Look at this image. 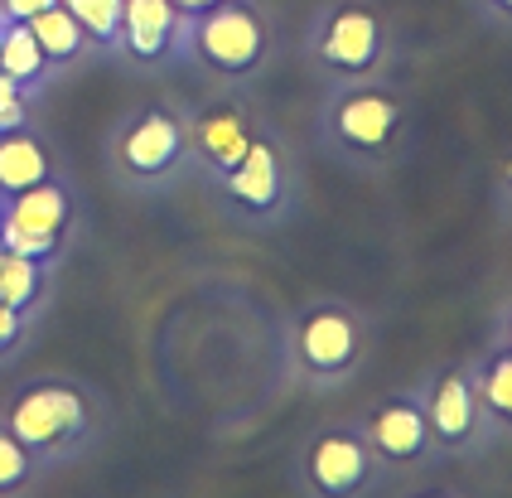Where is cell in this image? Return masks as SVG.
I'll return each mask as SVG.
<instances>
[{"instance_id":"6da1fadb","label":"cell","mask_w":512,"mask_h":498,"mask_svg":"<svg viewBox=\"0 0 512 498\" xmlns=\"http://www.w3.org/2000/svg\"><path fill=\"white\" fill-rule=\"evenodd\" d=\"M290 363L314 392L348 387L368 363V320L348 300H310L290 320Z\"/></svg>"},{"instance_id":"7a4b0ae2","label":"cell","mask_w":512,"mask_h":498,"mask_svg":"<svg viewBox=\"0 0 512 498\" xmlns=\"http://www.w3.org/2000/svg\"><path fill=\"white\" fill-rule=\"evenodd\" d=\"M406 107L397 92L377 83H348L319 112V136L348 165H387L401 150Z\"/></svg>"},{"instance_id":"3957f363","label":"cell","mask_w":512,"mask_h":498,"mask_svg":"<svg viewBox=\"0 0 512 498\" xmlns=\"http://www.w3.org/2000/svg\"><path fill=\"white\" fill-rule=\"evenodd\" d=\"M184 54H194L218 78H252L271 54V20L252 0H218L189 20Z\"/></svg>"},{"instance_id":"277c9868","label":"cell","mask_w":512,"mask_h":498,"mask_svg":"<svg viewBox=\"0 0 512 498\" xmlns=\"http://www.w3.org/2000/svg\"><path fill=\"white\" fill-rule=\"evenodd\" d=\"M295 474H300V494L305 498H368L387 479V469L377 465L358 421H339V426L314 431L305 440V450H300Z\"/></svg>"},{"instance_id":"5b68a950","label":"cell","mask_w":512,"mask_h":498,"mask_svg":"<svg viewBox=\"0 0 512 498\" xmlns=\"http://www.w3.org/2000/svg\"><path fill=\"white\" fill-rule=\"evenodd\" d=\"M5 431L20 440L29 455L54 460V455L73 450L92 431V402L73 382H34L10 402Z\"/></svg>"},{"instance_id":"8992f818","label":"cell","mask_w":512,"mask_h":498,"mask_svg":"<svg viewBox=\"0 0 512 498\" xmlns=\"http://www.w3.org/2000/svg\"><path fill=\"white\" fill-rule=\"evenodd\" d=\"M416 397H421V407H426L435 455L464 460V455H479L488 440H493L488 436L484 407H479V392H474V378H469V358L440 363V368L416 387Z\"/></svg>"},{"instance_id":"52a82bcc","label":"cell","mask_w":512,"mask_h":498,"mask_svg":"<svg viewBox=\"0 0 512 498\" xmlns=\"http://www.w3.org/2000/svg\"><path fill=\"white\" fill-rule=\"evenodd\" d=\"M314 59L339 83H368L387 59V20L363 0L329 5L314 25Z\"/></svg>"},{"instance_id":"ba28073f","label":"cell","mask_w":512,"mask_h":498,"mask_svg":"<svg viewBox=\"0 0 512 498\" xmlns=\"http://www.w3.org/2000/svg\"><path fill=\"white\" fill-rule=\"evenodd\" d=\"M213 184H218V199L237 218H247L252 228H271L290 208V165H285L281 146L266 131H252L242 160L232 170H223Z\"/></svg>"},{"instance_id":"9c48e42d","label":"cell","mask_w":512,"mask_h":498,"mask_svg":"<svg viewBox=\"0 0 512 498\" xmlns=\"http://www.w3.org/2000/svg\"><path fill=\"white\" fill-rule=\"evenodd\" d=\"M68 228H73V194L58 179L29 184L20 194H5V204H0V247L34 257L44 266L63 247Z\"/></svg>"},{"instance_id":"30bf717a","label":"cell","mask_w":512,"mask_h":498,"mask_svg":"<svg viewBox=\"0 0 512 498\" xmlns=\"http://www.w3.org/2000/svg\"><path fill=\"white\" fill-rule=\"evenodd\" d=\"M358 431H363V440L372 445L377 465L387 474H406V469H421L435 460V440H430V421L421 397H416V387L377 397L358 416Z\"/></svg>"},{"instance_id":"8fae6325","label":"cell","mask_w":512,"mask_h":498,"mask_svg":"<svg viewBox=\"0 0 512 498\" xmlns=\"http://www.w3.org/2000/svg\"><path fill=\"white\" fill-rule=\"evenodd\" d=\"M179 160H184V121L165 107H145L116 136V170L145 189L165 184L179 170Z\"/></svg>"},{"instance_id":"7c38bea8","label":"cell","mask_w":512,"mask_h":498,"mask_svg":"<svg viewBox=\"0 0 512 498\" xmlns=\"http://www.w3.org/2000/svg\"><path fill=\"white\" fill-rule=\"evenodd\" d=\"M184 30H189V20L174 10V0H126L116 49H126L141 63H160L170 54H184Z\"/></svg>"},{"instance_id":"4fadbf2b","label":"cell","mask_w":512,"mask_h":498,"mask_svg":"<svg viewBox=\"0 0 512 498\" xmlns=\"http://www.w3.org/2000/svg\"><path fill=\"white\" fill-rule=\"evenodd\" d=\"M252 131L256 126L237 107H213V112H199L194 121H184V155H194L203 170L218 179L223 170H232L242 160Z\"/></svg>"},{"instance_id":"5bb4252c","label":"cell","mask_w":512,"mask_h":498,"mask_svg":"<svg viewBox=\"0 0 512 498\" xmlns=\"http://www.w3.org/2000/svg\"><path fill=\"white\" fill-rule=\"evenodd\" d=\"M469 378H474L479 407H484L488 436L512 440V349L488 344L484 353H474L469 358Z\"/></svg>"},{"instance_id":"9a60e30c","label":"cell","mask_w":512,"mask_h":498,"mask_svg":"<svg viewBox=\"0 0 512 498\" xmlns=\"http://www.w3.org/2000/svg\"><path fill=\"white\" fill-rule=\"evenodd\" d=\"M44 179H54V160H49L44 141L29 126L5 131L0 136V199L5 194H20L29 184H44Z\"/></svg>"},{"instance_id":"2e32d148","label":"cell","mask_w":512,"mask_h":498,"mask_svg":"<svg viewBox=\"0 0 512 498\" xmlns=\"http://www.w3.org/2000/svg\"><path fill=\"white\" fill-rule=\"evenodd\" d=\"M0 73H5L10 83H20L25 92L44 88V78L54 73L49 59H44V49H39V39H34L29 25H20V20L5 25V39H0Z\"/></svg>"},{"instance_id":"e0dca14e","label":"cell","mask_w":512,"mask_h":498,"mask_svg":"<svg viewBox=\"0 0 512 498\" xmlns=\"http://www.w3.org/2000/svg\"><path fill=\"white\" fill-rule=\"evenodd\" d=\"M29 34L39 39V49H44V59H49V68H63V63L83 59L87 49V34L83 25L63 10V5H49V10H39L34 20H25Z\"/></svg>"},{"instance_id":"ac0fdd59","label":"cell","mask_w":512,"mask_h":498,"mask_svg":"<svg viewBox=\"0 0 512 498\" xmlns=\"http://www.w3.org/2000/svg\"><path fill=\"white\" fill-rule=\"evenodd\" d=\"M39 295H44V262L0 247V305H10V310L25 315Z\"/></svg>"},{"instance_id":"d6986e66","label":"cell","mask_w":512,"mask_h":498,"mask_svg":"<svg viewBox=\"0 0 512 498\" xmlns=\"http://www.w3.org/2000/svg\"><path fill=\"white\" fill-rule=\"evenodd\" d=\"M78 25H83L87 44H97V49H116L121 44V5L126 0H58Z\"/></svg>"},{"instance_id":"ffe728a7","label":"cell","mask_w":512,"mask_h":498,"mask_svg":"<svg viewBox=\"0 0 512 498\" xmlns=\"http://www.w3.org/2000/svg\"><path fill=\"white\" fill-rule=\"evenodd\" d=\"M29 469H34V455H29L25 445L10 436L5 426H0V498L15 494V489L29 479Z\"/></svg>"},{"instance_id":"44dd1931","label":"cell","mask_w":512,"mask_h":498,"mask_svg":"<svg viewBox=\"0 0 512 498\" xmlns=\"http://www.w3.org/2000/svg\"><path fill=\"white\" fill-rule=\"evenodd\" d=\"M25 97H29V92L20 88V83H10V78L0 73V136H5V131H20V126H29Z\"/></svg>"},{"instance_id":"7402d4cb","label":"cell","mask_w":512,"mask_h":498,"mask_svg":"<svg viewBox=\"0 0 512 498\" xmlns=\"http://www.w3.org/2000/svg\"><path fill=\"white\" fill-rule=\"evenodd\" d=\"M20 339H25V315L10 310V305H0V353H10Z\"/></svg>"},{"instance_id":"603a6c76","label":"cell","mask_w":512,"mask_h":498,"mask_svg":"<svg viewBox=\"0 0 512 498\" xmlns=\"http://www.w3.org/2000/svg\"><path fill=\"white\" fill-rule=\"evenodd\" d=\"M49 5H58V0H0V15L25 25V20H34L39 10H49Z\"/></svg>"},{"instance_id":"cb8c5ba5","label":"cell","mask_w":512,"mask_h":498,"mask_svg":"<svg viewBox=\"0 0 512 498\" xmlns=\"http://www.w3.org/2000/svg\"><path fill=\"white\" fill-rule=\"evenodd\" d=\"M493 344L512 349V295H508V305H503V320H498V339H493Z\"/></svg>"},{"instance_id":"d4e9b609","label":"cell","mask_w":512,"mask_h":498,"mask_svg":"<svg viewBox=\"0 0 512 498\" xmlns=\"http://www.w3.org/2000/svg\"><path fill=\"white\" fill-rule=\"evenodd\" d=\"M208 5H218V0H174V10H179L184 20H194V15H203Z\"/></svg>"},{"instance_id":"484cf974","label":"cell","mask_w":512,"mask_h":498,"mask_svg":"<svg viewBox=\"0 0 512 498\" xmlns=\"http://www.w3.org/2000/svg\"><path fill=\"white\" fill-rule=\"evenodd\" d=\"M503 208H508V223H512V160H508V170H503Z\"/></svg>"},{"instance_id":"4316f807","label":"cell","mask_w":512,"mask_h":498,"mask_svg":"<svg viewBox=\"0 0 512 498\" xmlns=\"http://www.w3.org/2000/svg\"><path fill=\"white\" fill-rule=\"evenodd\" d=\"M488 10H498V15H508L512 20V0H488Z\"/></svg>"},{"instance_id":"83f0119b","label":"cell","mask_w":512,"mask_h":498,"mask_svg":"<svg viewBox=\"0 0 512 498\" xmlns=\"http://www.w3.org/2000/svg\"><path fill=\"white\" fill-rule=\"evenodd\" d=\"M411 498H455V494H445V489H421V494H411Z\"/></svg>"},{"instance_id":"f1b7e54d","label":"cell","mask_w":512,"mask_h":498,"mask_svg":"<svg viewBox=\"0 0 512 498\" xmlns=\"http://www.w3.org/2000/svg\"><path fill=\"white\" fill-rule=\"evenodd\" d=\"M5 25H10V20H5V15H0V39H5Z\"/></svg>"},{"instance_id":"f546056e","label":"cell","mask_w":512,"mask_h":498,"mask_svg":"<svg viewBox=\"0 0 512 498\" xmlns=\"http://www.w3.org/2000/svg\"><path fill=\"white\" fill-rule=\"evenodd\" d=\"M0 204H5V199H0Z\"/></svg>"}]
</instances>
